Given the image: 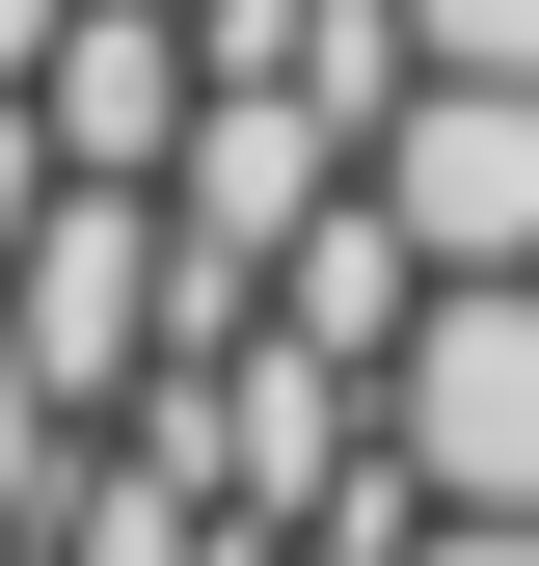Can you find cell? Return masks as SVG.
<instances>
[{
	"mask_svg": "<svg viewBox=\"0 0 539 566\" xmlns=\"http://www.w3.org/2000/svg\"><path fill=\"white\" fill-rule=\"evenodd\" d=\"M28 108H54L82 189H189V135H216V28H189V0H82V28L28 54Z\"/></svg>",
	"mask_w": 539,
	"mask_h": 566,
	"instance_id": "cell-4",
	"label": "cell"
},
{
	"mask_svg": "<svg viewBox=\"0 0 539 566\" xmlns=\"http://www.w3.org/2000/svg\"><path fill=\"white\" fill-rule=\"evenodd\" d=\"M54 28H82V0H0V82H28V54H54Z\"/></svg>",
	"mask_w": 539,
	"mask_h": 566,
	"instance_id": "cell-10",
	"label": "cell"
},
{
	"mask_svg": "<svg viewBox=\"0 0 539 566\" xmlns=\"http://www.w3.org/2000/svg\"><path fill=\"white\" fill-rule=\"evenodd\" d=\"M432 566H539V513H432Z\"/></svg>",
	"mask_w": 539,
	"mask_h": 566,
	"instance_id": "cell-9",
	"label": "cell"
},
{
	"mask_svg": "<svg viewBox=\"0 0 539 566\" xmlns=\"http://www.w3.org/2000/svg\"><path fill=\"white\" fill-rule=\"evenodd\" d=\"M82 459H108V405L54 378L28 324H0V566H54V513H82Z\"/></svg>",
	"mask_w": 539,
	"mask_h": 566,
	"instance_id": "cell-7",
	"label": "cell"
},
{
	"mask_svg": "<svg viewBox=\"0 0 539 566\" xmlns=\"http://www.w3.org/2000/svg\"><path fill=\"white\" fill-rule=\"evenodd\" d=\"M378 189L432 270H539V82H404L378 108Z\"/></svg>",
	"mask_w": 539,
	"mask_h": 566,
	"instance_id": "cell-5",
	"label": "cell"
},
{
	"mask_svg": "<svg viewBox=\"0 0 539 566\" xmlns=\"http://www.w3.org/2000/svg\"><path fill=\"white\" fill-rule=\"evenodd\" d=\"M108 432H162V459H216V513H243V539H297L324 485L378 459V378H351L324 324H243V350H189L162 405H108Z\"/></svg>",
	"mask_w": 539,
	"mask_h": 566,
	"instance_id": "cell-1",
	"label": "cell"
},
{
	"mask_svg": "<svg viewBox=\"0 0 539 566\" xmlns=\"http://www.w3.org/2000/svg\"><path fill=\"white\" fill-rule=\"evenodd\" d=\"M378 432L432 459V513H539V270H458L378 350Z\"/></svg>",
	"mask_w": 539,
	"mask_h": 566,
	"instance_id": "cell-2",
	"label": "cell"
},
{
	"mask_svg": "<svg viewBox=\"0 0 539 566\" xmlns=\"http://www.w3.org/2000/svg\"><path fill=\"white\" fill-rule=\"evenodd\" d=\"M54 189H82V163H54V108L0 82V270H28V217H54Z\"/></svg>",
	"mask_w": 539,
	"mask_h": 566,
	"instance_id": "cell-8",
	"label": "cell"
},
{
	"mask_svg": "<svg viewBox=\"0 0 539 566\" xmlns=\"http://www.w3.org/2000/svg\"><path fill=\"white\" fill-rule=\"evenodd\" d=\"M54 566H243V513H216V459L108 432V459H82V513H54Z\"/></svg>",
	"mask_w": 539,
	"mask_h": 566,
	"instance_id": "cell-6",
	"label": "cell"
},
{
	"mask_svg": "<svg viewBox=\"0 0 539 566\" xmlns=\"http://www.w3.org/2000/svg\"><path fill=\"white\" fill-rule=\"evenodd\" d=\"M243 566H351V539H243Z\"/></svg>",
	"mask_w": 539,
	"mask_h": 566,
	"instance_id": "cell-11",
	"label": "cell"
},
{
	"mask_svg": "<svg viewBox=\"0 0 539 566\" xmlns=\"http://www.w3.org/2000/svg\"><path fill=\"white\" fill-rule=\"evenodd\" d=\"M0 324H28L82 405H162V350H189V217H162V189H54L28 270H0Z\"/></svg>",
	"mask_w": 539,
	"mask_h": 566,
	"instance_id": "cell-3",
	"label": "cell"
}]
</instances>
